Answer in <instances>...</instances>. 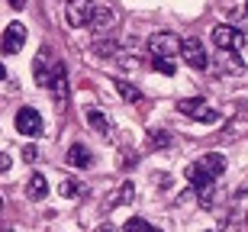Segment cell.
<instances>
[{"mask_svg":"<svg viewBox=\"0 0 248 232\" xmlns=\"http://www.w3.org/2000/svg\"><path fill=\"white\" fill-rule=\"evenodd\" d=\"M48 194V181H46V174H32L26 181V197L29 200H42V197Z\"/></svg>","mask_w":248,"mask_h":232,"instance_id":"13","label":"cell"},{"mask_svg":"<svg viewBox=\"0 0 248 232\" xmlns=\"http://www.w3.org/2000/svg\"><path fill=\"white\" fill-rule=\"evenodd\" d=\"M113 10H107V7H97L93 3V13H91V19H87V26H93V29H110L113 26Z\"/></svg>","mask_w":248,"mask_h":232,"instance_id":"12","label":"cell"},{"mask_svg":"<svg viewBox=\"0 0 248 232\" xmlns=\"http://www.w3.org/2000/svg\"><path fill=\"white\" fill-rule=\"evenodd\" d=\"M46 55H48V52H42V48H39L36 62H32V71H36V84H39V87H48V81H52V68H48Z\"/></svg>","mask_w":248,"mask_h":232,"instance_id":"11","label":"cell"},{"mask_svg":"<svg viewBox=\"0 0 248 232\" xmlns=\"http://www.w3.org/2000/svg\"><path fill=\"white\" fill-rule=\"evenodd\" d=\"M187 181H190V187H193V194H197V200H200V206L203 210H213L216 206V177H210L206 171H203L200 165H187Z\"/></svg>","mask_w":248,"mask_h":232,"instance_id":"1","label":"cell"},{"mask_svg":"<svg viewBox=\"0 0 248 232\" xmlns=\"http://www.w3.org/2000/svg\"><path fill=\"white\" fill-rule=\"evenodd\" d=\"M177 110L184 113V116H190V120H197V123H216L219 120V113L210 110L203 97H187V100L177 103Z\"/></svg>","mask_w":248,"mask_h":232,"instance_id":"4","label":"cell"},{"mask_svg":"<svg viewBox=\"0 0 248 232\" xmlns=\"http://www.w3.org/2000/svg\"><path fill=\"white\" fill-rule=\"evenodd\" d=\"M152 65H155V71H158V75H168V77H171V75L177 71V65L171 62V58H155Z\"/></svg>","mask_w":248,"mask_h":232,"instance_id":"21","label":"cell"},{"mask_svg":"<svg viewBox=\"0 0 248 232\" xmlns=\"http://www.w3.org/2000/svg\"><path fill=\"white\" fill-rule=\"evenodd\" d=\"M23 161H29V165L36 161V149H32V145H26V149H23Z\"/></svg>","mask_w":248,"mask_h":232,"instance_id":"23","label":"cell"},{"mask_svg":"<svg viewBox=\"0 0 248 232\" xmlns=\"http://www.w3.org/2000/svg\"><path fill=\"white\" fill-rule=\"evenodd\" d=\"M148 142H152L155 149H161V145H171V132H165V129H152V132H148Z\"/></svg>","mask_w":248,"mask_h":232,"instance_id":"20","label":"cell"},{"mask_svg":"<svg viewBox=\"0 0 248 232\" xmlns=\"http://www.w3.org/2000/svg\"><path fill=\"white\" fill-rule=\"evenodd\" d=\"M91 13H93V0H68V3H64V19H68V26H74V29L87 26Z\"/></svg>","mask_w":248,"mask_h":232,"instance_id":"7","label":"cell"},{"mask_svg":"<svg viewBox=\"0 0 248 232\" xmlns=\"http://www.w3.org/2000/svg\"><path fill=\"white\" fill-rule=\"evenodd\" d=\"M177 55H184V62L193 68V71H206V65H210V58H206V48H203L200 39H184L181 42V52Z\"/></svg>","mask_w":248,"mask_h":232,"instance_id":"5","label":"cell"},{"mask_svg":"<svg viewBox=\"0 0 248 232\" xmlns=\"http://www.w3.org/2000/svg\"><path fill=\"white\" fill-rule=\"evenodd\" d=\"M23 46H26V26H23V23H10V26L3 29V39H0L3 55H16Z\"/></svg>","mask_w":248,"mask_h":232,"instance_id":"8","label":"cell"},{"mask_svg":"<svg viewBox=\"0 0 248 232\" xmlns=\"http://www.w3.org/2000/svg\"><path fill=\"white\" fill-rule=\"evenodd\" d=\"M7 3H10V7H13V10H23V7H26V3H29V0H7Z\"/></svg>","mask_w":248,"mask_h":232,"instance_id":"24","label":"cell"},{"mask_svg":"<svg viewBox=\"0 0 248 232\" xmlns=\"http://www.w3.org/2000/svg\"><path fill=\"white\" fill-rule=\"evenodd\" d=\"M58 190H62V197L74 200V197H81V194H84V181H78V177H64Z\"/></svg>","mask_w":248,"mask_h":232,"instance_id":"16","label":"cell"},{"mask_svg":"<svg viewBox=\"0 0 248 232\" xmlns=\"http://www.w3.org/2000/svg\"><path fill=\"white\" fill-rule=\"evenodd\" d=\"M0 206H3V203H0Z\"/></svg>","mask_w":248,"mask_h":232,"instance_id":"27","label":"cell"},{"mask_svg":"<svg viewBox=\"0 0 248 232\" xmlns=\"http://www.w3.org/2000/svg\"><path fill=\"white\" fill-rule=\"evenodd\" d=\"M3 77H7V68H3V65H0V81H3Z\"/></svg>","mask_w":248,"mask_h":232,"instance_id":"26","label":"cell"},{"mask_svg":"<svg viewBox=\"0 0 248 232\" xmlns=\"http://www.w3.org/2000/svg\"><path fill=\"white\" fill-rule=\"evenodd\" d=\"M48 91L55 93L58 103H64V97H68V68H64L62 62H52V81H48Z\"/></svg>","mask_w":248,"mask_h":232,"instance_id":"9","label":"cell"},{"mask_svg":"<svg viewBox=\"0 0 248 232\" xmlns=\"http://www.w3.org/2000/svg\"><path fill=\"white\" fill-rule=\"evenodd\" d=\"M123 232H161V229H158V226H152V223H145L142 216H132V219H126Z\"/></svg>","mask_w":248,"mask_h":232,"instance_id":"18","label":"cell"},{"mask_svg":"<svg viewBox=\"0 0 248 232\" xmlns=\"http://www.w3.org/2000/svg\"><path fill=\"white\" fill-rule=\"evenodd\" d=\"M132 194H136V187H132V184H123L120 190H113V194H110V200H107V206H116V203H129V200H132Z\"/></svg>","mask_w":248,"mask_h":232,"instance_id":"19","label":"cell"},{"mask_svg":"<svg viewBox=\"0 0 248 232\" xmlns=\"http://www.w3.org/2000/svg\"><path fill=\"white\" fill-rule=\"evenodd\" d=\"M68 165H74V168H91V152H87V145L74 142L71 149H68Z\"/></svg>","mask_w":248,"mask_h":232,"instance_id":"14","label":"cell"},{"mask_svg":"<svg viewBox=\"0 0 248 232\" xmlns=\"http://www.w3.org/2000/svg\"><path fill=\"white\" fill-rule=\"evenodd\" d=\"M97 232H113V226H110V223H103V226H97Z\"/></svg>","mask_w":248,"mask_h":232,"instance_id":"25","label":"cell"},{"mask_svg":"<svg viewBox=\"0 0 248 232\" xmlns=\"http://www.w3.org/2000/svg\"><path fill=\"white\" fill-rule=\"evenodd\" d=\"M197 165H200L210 177H219L222 171H226V158H222L219 152H206V155H203L200 161H197Z\"/></svg>","mask_w":248,"mask_h":232,"instance_id":"10","label":"cell"},{"mask_svg":"<svg viewBox=\"0 0 248 232\" xmlns=\"http://www.w3.org/2000/svg\"><path fill=\"white\" fill-rule=\"evenodd\" d=\"M87 123H91V129H97L100 136H110V123H107V116H103L97 107H91V110H87Z\"/></svg>","mask_w":248,"mask_h":232,"instance_id":"15","label":"cell"},{"mask_svg":"<svg viewBox=\"0 0 248 232\" xmlns=\"http://www.w3.org/2000/svg\"><path fill=\"white\" fill-rule=\"evenodd\" d=\"M213 42L222 48V52H235L242 62V52H245V32L229 23H219V26H213Z\"/></svg>","mask_w":248,"mask_h":232,"instance_id":"2","label":"cell"},{"mask_svg":"<svg viewBox=\"0 0 248 232\" xmlns=\"http://www.w3.org/2000/svg\"><path fill=\"white\" fill-rule=\"evenodd\" d=\"M145 46H148V52H152V58H171V62H174V55L181 52V39H177L174 32H152Z\"/></svg>","mask_w":248,"mask_h":232,"instance_id":"3","label":"cell"},{"mask_svg":"<svg viewBox=\"0 0 248 232\" xmlns=\"http://www.w3.org/2000/svg\"><path fill=\"white\" fill-rule=\"evenodd\" d=\"M16 132H23V136H29V139L42 136V113H39L36 107L16 110Z\"/></svg>","mask_w":248,"mask_h":232,"instance_id":"6","label":"cell"},{"mask_svg":"<svg viewBox=\"0 0 248 232\" xmlns=\"http://www.w3.org/2000/svg\"><path fill=\"white\" fill-rule=\"evenodd\" d=\"M10 165H13V161H10V155H7V152H0V174H3V171H10Z\"/></svg>","mask_w":248,"mask_h":232,"instance_id":"22","label":"cell"},{"mask_svg":"<svg viewBox=\"0 0 248 232\" xmlns=\"http://www.w3.org/2000/svg\"><path fill=\"white\" fill-rule=\"evenodd\" d=\"M116 93H120L126 103H142V91H136L129 81H116Z\"/></svg>","mask_w":248,"mask_h":232,"instance_id":"17","label":"cell"}]
</instances>
